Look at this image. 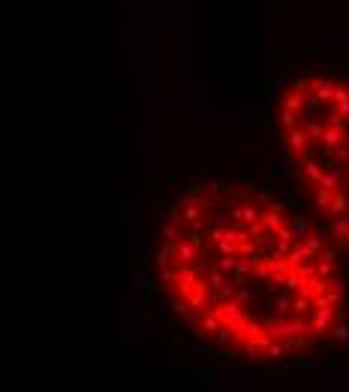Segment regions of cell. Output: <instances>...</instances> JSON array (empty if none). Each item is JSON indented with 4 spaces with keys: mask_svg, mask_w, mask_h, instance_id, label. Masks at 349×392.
Masks as SVG:
<instances>
[{
    "mask_svg": "<svg viewBox=\"0 0 349 392\" xmlns=\"http://www.w3.org/2000/svg\"><path fill=\"white\" fill-rule=\"evenodd\" d=\"M274 133L314 224L349 253V79L310 72L286 81Z\"/></svg>",
    "mask_w": 349,
    "mask_h": 392,
    "instance_id": "2",
    "label": "cell"
},
{
    "mask_svg": "<svg viewBox=\"0 0 349 392\" xmlns=\"http://www.w3.org/2000/svg\"><path fill=\"white\" fill-rule=\"evenodd\" d=\"M157 278L174 311L229 359L274 366L341 338V251L250 185H196L169 208Z\"/></svg>",
    "mask_w": 349,
    "mask_h": 392,
    "instance_id": "1",
    "label": "cell"
}]
</instances>
